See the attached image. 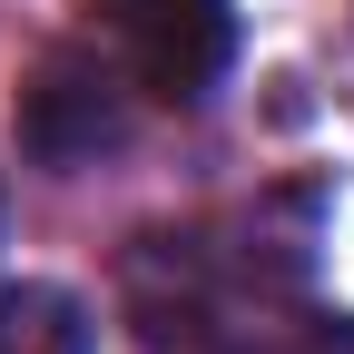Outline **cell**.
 <instances>
[{
  "label": "cell",
  "instance_id": "cell-1",
  "mask_svg": "<svg viewBox=\"0 0 354 354\" xmlns=\"http://www.w3.org/2000/svg\"><path fill=\"white\" fill-rule=\"evenodd\" d=\"M88 20L109 30L118 69L148 88V99H207L236 59V10L227 0H88Z\"/></svg>",
  "mask_w": 354,
  "mask_h": 354
},
{
  "label": "cell",
  "instance_id": "cell-2",
  "mask_svg": "<svg viewBox=\"0 0 354 354\" xmlns=\"http://www.w3.org/2000/svg\"><path fill=\"white\" fill-rule=\"evenodd\" d=\"M118 138H128V88H118V69L79 59V50L39 59V79L20 88V148H30L39 167H88V158H109Z\"/></svg>",
  "mask_w": 354,
  "mask_h": 354
},
{
  "label": "cell",
  "instance_id": "cell-3",
  "mask_svg": "<svg viewBox=\"0 0 354 354\" xmlns=\"http://www.w3.org/2000/svg\"><path fill=\"white\" fill-rule=\"evenodd\" d=\"M0 354H88V315L59 286H0Z\"/></svg>",
  "mask_w": 354,
  "mask_h": 354
},
{
  "label": "cell",
  "instance_id": "cell-4",
  "mask_svg": "<svg viewBox=\"0 0 354 354\" xmlns=\"http://www.w3.org/2000/svg\"><path fill=\"white\" fill-rule=\"evenodd\" d=\"M216 354H354V315H276V305H256L246 325H227Z\"/></svg>",
  "mask_w": 354,
  "mask_h": 354
}]
</instances>
